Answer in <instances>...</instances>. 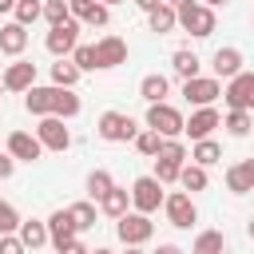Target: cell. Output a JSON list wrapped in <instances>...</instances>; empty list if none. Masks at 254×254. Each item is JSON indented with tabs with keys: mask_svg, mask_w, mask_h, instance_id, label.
<instances>
[{
	"mask_svg": "<svg viewBox=\"0 0 254 254\" xmlns=\"http://www.w3.org/2000/svg\"><path fill=\"white\" fill-rule=\"evenodd\" d=\"M222 103L230 111H254V71H238L222 87Z\"/></svg>",
	"mask_w": 254,
	"mask_h": 254,
	"instance_id": "obj_6",
	"label": "cell"
},
{
	"mask_svg": "<svg viewBox=\"0 0 254 254\" xmlns=\"http://www.w3.org/2000/svg\"><path fill=\"white\" fill-rule=\"evenodd\" d=\"M171 67H175V75H179V79H194V75H198V67H202V60H198L190 48H179V52L171 56Z\"/></svg>",
	"mask_w": 254,
	"mask_h": 254,
	"instance_id": "obj_25",
	"label": "cell"
},
{
	"mask_svg": "<svg viewBox=\"0 0 254 254\" xmlns=\"http://www.w3.org/2000/svg\"><path fill=\"white\" fill-rule=\"evenodd\" d=\"M226 190L230 194H250L254 190V159H242V163L226 167Z\"/></svg>",
	"mask_w": 254,
	"mask_h": 254,
	"instance_id": "obj_17",
	"label": "cell"
},
{
	"mask_svg": "<svg viewBox=\"0 0 254 254\" xmlns=\"http://www.w3.org/2000/svg\"><path fill=\"white\" fill-rule=\"evenodd\" d=\"M79 234H75V222H71V214H67V206H60V210H52L48 214V242L56 246V250H64L67 242H75Z\"/></svg>",
	"mask_w": 254,
	"mask_h": 254,
	"instance_id": "obj_13",
	"label": "cell"
},
{
	"mask_svg": "<svg viewBox=\"0 0 254 254\" xmlns=\"http://www.w3.org/2000/svg\"><path fill=\"white\" fill-rule=\"evenodd\" d=\"M64 123H67V119H56V115H44V119L36 123V139H40L44 151H67V147H71V131H67Z\"/></svg>",
	"mask_w": 254,
	"mask_h": 254,
	"instance_id": "obj_10",
	"label": "cell"
},
{
	"mask_svg": "<svg viewBox=\"0 0 254 254\" xmlns=\"http://www.w3.org/2000/svg\"><path fill=\"white\" fill-rule=\"evenodd\" d=\"M183 111L175 103H147V127L159 135V139H179L183 135Z\"/></svg>",
	"mask_w": 254,
	"mask_h": 254,
	"instance_id": "obj_1",
	"label": "cell"
},
{
	"mask_svg": "<svg viewBox=\"0 0 254 254\" xmlns=\"http://www.w3.org/2000/svg\"><path fill=\"white\" fill-rule=\"evenodd\" d=\"M151 254H183V250H179L175 242H163V246H159V250H151Z\"/></svg>",
	"mask_w": 254,
	"mask_h": 254,
	"instance_id": "obj_45",
	"label": "cell"
},
{
	"mask_svg": "<svg viewBox=\"0 0 254 254\" xmlns=\"http://www.w3.org/2000/svg\"><path fill=\"white\" fill-rule=\"evenodd\" d=\"M8 155L20 159V163H36V159L44 155V147H40L36 135H28V131H12V135H8Z\"/></svg>",
	"mask_w": 254,
	"mask_h": 254,
	"instance_id": "obj_15",
	"label": "cell"
},
{
	"mask_svg": "<svg viewBox=\"0 0 254 254\" xmlns=\"http://www.w3.org/2000/svg\"><path fill=\"white\" fill-rule=\"evenodd\" d=\"M71 20H79V24H87V28H107L111 8H103L99 0H91L87 8H75V12H71Z\"/></svg>",
	"mask_w": 254,
	"mask_h": 254,
	"instance_id": "obj_24",
	"label": "cell"
},
{
	"mask_svg": "<svg viewBox=\"0 0 254 254\" xmlns=\"http://www.w3.org/2000/svg\"><path fill=\"white\" fill-rule=\"evenodd\" d=\"M123 254H147V250H143V246H127Z\"/></svg>",
	"mask_w": 254,
	"mask_h": 254,
	"instance_id": "obj_49",
	"label": "cell"
},
{
	"mask_svg": "<svg viewBox=\"0 0 254 254\" xmlns=\"http://www.w3.org/2000/svg\"><path fill=\"white\" fill-rule=\"evenodd\" d=\"M12 171H16V159L12 155H0V179H12Z\"/></svg>",
	"mask_w": 254,
	"mask_h": 254,
	"instance_id": "obj_41",
	"label": "cell"
},
{
	"mask_svg": "<svg viewBox=\"0 0 254 254\" xmlns=\"http://www.w3.org/2000/svg\"><path fill=\"white\" fill-rule=\"evenodd\" d=\"M12 8H16V0H0V16H4V12H12Z\"/></svg>",
	"mask_w": 254,
	"mask_h": 254,
	"instance_id": "obj_47",
	"label": "cell"
},
{
	"mask_svg": "<svg viewBox=\"0 0 254 254\" xmlns=\"http://www.w3.org/2000/svg\"><path fill=\"white\" fill-rule=\"evenodd\" d=\"M214 24H218V16H214V8H206V4H190V8L179 12V28L190 32L194 40H206V36L214 32Z\"/></svg>",
	"mask_w": 254,
	"mask_h": 254,
	"instance_id": "obj_7",
	"label": "cell"
},
{
	"mask_svg": "<svg viewBox=\"0 0 254 254\" xmlns=\"http://www.w3.org/2000/svg\"><path fill=\"white\" fill-rule=\"evenodd\" d=\"M0 91H4V83H0Z\"/></svg>",
	"mask_w": 254,
	"mask_h": 254,
	"instance_id": "obj_53",
	"label": "cell"
},
{
	"mask_svg": "<svg viewBox=\"0 0 254 254\" xmlns=\"http://www.w3.org/2000/svg\"><path fill=\"white\" fill-rule=\"evenodd\" d=\"M16 238L24 242V250H40V246H48V222H40V218H24L20 230H16Z\"/></svg>",
	"mask_w": 254,
	"mask_h": 254,
	"instance_id": "obj_22",
	"label": "cell"
},
{
	"mask_svg": "<svg viewBox=\"0 0 254 254\" xmlns=\"http://www.w3.org/2000/svg\"><path fill=\"white\" fill-rule=\"evenodd\" d=\"M111 187H115V179H111V175H107L103 167H95V171L87 175V194H91L95 202H99V198H103V194H107Z\"/></svg>",
	"mask_w": 254,
	"mask_h": 254,
	"instance_id": "obj_33",
	"label": "cell"
},
{
	"mask_svg": "<svg viewBox=\"0 0 254 254\" xmlns=\"http://www.w3.org/2000/svg\"><path fill=\"white\" fill-rule=\"evenodd\" d=\"M12 16H16V24H24V28H32L40 16H44V0H16V8H12Z\"/></svg>",
	"mask_w": 254,
	"mask_h": 254,
	"instance_id": "obj_32",
	"label": "cell"
},
{
	"mask_svg": "<svg viewBox=\"0 0 254 254\" xmlns=\"http://www.w3.org/2000/svg\"><path fill=\"white\" fill-rule=\"evenodd\" d=\"M60 254H91V250H87V246H83V242H79V238H75V242H67V246H64V250H60Z\"/></svg>",
	"mask_w": 254,
	"mask_h": 254,
	"instance_id": "obj_43",
	"label": "cell"
},
{
	"mask_svg": "<svg viewBox=\"0 0 254 254\" xmlns=\"http://www.w3.org/2000/svg\"><path fill=\"white\" fill-rule=\"evenodd\" d=\"M0 254H28V250L16 234H0Z\"/></svg>",
	"mask_w": 254,
	"mask_h": 254,
	"instance_id": "obj_40",
	"label": "cell"
},
{
	"mask_svg": "<svg viewBox=\"0 0 254 254\" xmlns=\"http://www.w3.org/2000/svg\"><path fill=\"white\" fill-rule=\"evenodd\" d=\"M95 135L103 143H131L139 135V123L127 115V111H103L99 123H95Z\"/></svg>",
	"mask_w": 254,
	"mask_h": 254,
	"instance_id": "obj_2",
	"label": "cell"
},
{
	"mask_svg": "<svg viewBox=\"0 0 254 254\" xmlns=\"http://www.w3.org/2000/svg\"><path fill=\"white\" fill-rule=\"evenodd\" d=\"M163 214H167V222L179 226V230H190V226L198 222V206H194V198H190L187 190H171V194L163 198Z\"/></svg>",
	"mask_w": 254,
	"mask_h": 254,
	"instance_id": "obj_4",
	"label": "cell"
},
{
	"mask_svg": "<svg viewBox=\"0 0 254 254\" xmlns=\"http://www.w3.org/2000/svg\"><path fill=\"white\" fill-rule=\"evenodd\" d=\"M179 171L183 167H175V163H167V159H155V179L167 187V183H179Z\"/></svg>",
	"mask_w": 254,
	"mask_h": 254,
	"instance_id": "obj_39",
	"label": "cell"
},
{
	"mask_svg": "<svg viewBox=\"0 0 254 254\" xmlns=\"http://www.w3.org/2000/svg\"><path fill=\"white\" fill-rule=\"evenodd\" d=\"M187 159H190L194 167H202V171H206V167L222 163V147H218L214 139H198V143H194V147L187 151Z\"/></svg>",
	"mask_w": 254,
	"mask_h": 254,
	"instance_id": "obj_23",
	"label": "cell"
},
{
	"mask_svg": "<svg viewBox=\"0 0 254 254\" xmlns=\"http://www.w3.org/2000/svg\"><path fill=\"white\" fill-rule=\"evenodd\" d=\"M127 210H131V190L127 187H111L99 198V214H107V218H123Z\"/></svg>",
	"mask_w": 254,
	"mask_h": 254,
	"instance_id": "obj_20",
	"label": "cell"
},
{
	"mask_svg": "<svg viewBox=\"0 0 254 254\" xmlns=\"http://www.w3.org/2000/svg\"><path fill=\"white\" fill-rule=\"evenodd\" d=\"M246 234H250V238H254V218H250V222H246Z\"/></svg>",
	"mask_w": 254,
	"mask_h": 254,
	"instance_id": "obj_51",
	"label": "cell"
},
{
	"mask_svg": "<svg viewBox=\"0 0 254 254\" xmlns=\"http://www.w3.org/2000/svg\"><path fill=\"white\" fill-rule=\"evenodd\" d=\"M119 64H127V40H119V36H103V40H95V67H119Z\"/></svg>",
	"mask_w": 254,
	"mask_h": 254,
	"instance_id": "obj_14",
	"label": "cell"
},
{
	"mask_svg": "<svg viewBox=\"0 0 254 254\" xmlns=\"http://www.w3.org/2000/svg\"><path fill=\"white\" fill-rule=\"evenodd\" d=\"M91 254H111V250H107V246H95V250H91Z\"/></svg>",
	"mask_w": 254,
	"mask_h": 254,
	"instance_id": "obj_52",
	"label": "cell"
},
{
	"mask_svg": "<svg viewBox=\"0 0 254 254\" xmlns=\"http://www.w3.org/2000/svg\"><path fill=\"white\" fill-rule=\"evenodd\" d=\"M210 67H214V79H234L242 71V52L238 48H218L210 56Z\"/></svg>",
	"mask_w": 254,
	"mask_h": 254,
	"instance_id": "obj_18",
	"label": "cell"
},
{
	"mask_svg": "<svg viewBox=\"0 0 254 254\" xmlns=\"http://www.w3.org/2000/svg\"><path fill=\"white\" fill-rule=\"evenodd\" d=\"M131 143H135V151H139L143 159H155V155H159V143H163V139H159V135H155L151 127H143V131H139V135H135Z\"/></svg>",
	"mask_w": 254,
	"mask_h": 254,
	"instance_id": "obj_35",
	"label": "cell"
},
{
	"mask_svg": "<svg viewBox=\"0 0 254 254\" xmlns=\"http://www.w3.org/2000/svg\"><path fill=\"white\" fill-rule=\"evenodd\" d=\"M139 95H143L147 103H167V95H171V79L159 75V71H151V75L139 79Z\"/></svg>",
	"mask_w": 254,
	"mask_h": 254,
	"instance_id": "obj_21",
	"label": "cell"
},
{
	"mask_svg": "<svg viewBox=\"0 0 254 254\" xmlns=\"http://www.w3.org/2000/svg\"><path fill=\"white\" fill-rule=\"evenodd\" d=\"M79 71H95V44H75V52L67 56Z\"/></svg>",
	"mask_w": 254,
	"mask_h": 254,
	"instance_id": "obj_37",
	"label": "cell"
},
{
	"mask_svg": "<svg viewBox=\"0 0 254 254\" xmlns=\"http://www.w3.org/2000/svg\"><path fill=\"white\" fill-rule=\"evenodd\" d=\"M79 75H83V71H79L71 60H56V64H52V87H71V91H75Z\"/></svg>",
	"mask_w": 254,
	"mask_h": 254,
	"instance_id": "obj_28",
	"label": "cell"
},
{
	"mask_svg": "<svg viewBox=\"0 0 254 254\" xmlns=\"http://www.w3.org/2000/svg\"><path fill=\"white\" fill-rule=\"evenodd\" d=\"M52 103H56V87H52V83H48V87H28V91H24V107H28V115H36V119L52 115Z\"/></svg>",
	"mask_w": 254,
	"mask_h": 254,
	"instance_id": "obj_19",
	"label": "cell"
},
{
	"mask_svg": "<svg viewBox=\"0 0 254 254\" xmlns=\"http://www.w3.org/2000/svg\"><path fill=\"white\" fill-rule=\"evenodd\" d=\"M24 48H28V28H24V24H16V20L0 24V52H4V56H12V60H20V56H24Z\"/></svg>",
	"mask_w": 254,
	"mask_h": 254,
	"instance_id": "obj_16",
	"label": "cell"
},
{
	"mask_svg": "<svg viewBox=\"0 0 254 254\" xmlns=\"http://www.w3.org/2000/svg\"><path fill=\"white\" fill-rule=\"evenodd\" d=\"M75 44H79V20L56 24V28H48V36H44V48H48L56 60H67V56L75 52Z\"/></svg>",
	"mask_w": 254,
	"mask_h": 254,
	"instance_id": "obj_8",
	"label": "cell"
},
{
	"mask_svg": "<svg viewBox=\"0 0 254 254\" xmlns=\"http://www.w3.org/2000/svg\"><path fill=\"white\" fill-rule=\"evenodd\" d=\"M87 4H91V0H67V8H71V12H75V8H87Z\"/></svg>",
	"mask_w": 254,
	"mask_h": 254,
	"instance_id": "obj_46",
	"label": "cell"
},
{
	"mask_svg": "<svg viewBox=\"0 0 254 254\" xmlns=\"http://www.w3.org/2000/svg\"><path fill=\"white\" fill-rule=\"evenodd\" d=\"M190 254H226V234L222 230H198Z\"/></svg>",
	"mask_w": 254,
	"mask_h": 254,
	"instance_id": "obj_26",
	"label": "cell"
},
{
	"mask_svg": "<svg viewBox=\"0 0 254 254\" xmlns=\"http://www.w3.org/2000/svg\"><path fill=\"white\" fill-rule=\"evenodd\" d=\"M20 222H24V218H20V210H16L12 202H4V198H0V234H16V230H20Z\"/></svg>",
	"mask_w": 254,
	"mask_h": 254,
	"instance_id": "obj_38",
	"label": "cell"
},
{
	"mask_svg": "<svg viewBox=\"0 0 254 254\" xmlns=\"http://www.w3.org/2000/svg\"><path fill=\"white\" fill-rule=\"evenodd\" d=\"M214 127H222V115L214 107H194L190 119L183 123V135H190V143H198V139H210Z\"/></svg>",
	"mask_w": 254,
	"mask_h": 254,
	"instance_id": "obj_11",
	"label": "cell"
},
{
	"mask_svg": "<svg viewBox=\"0 0 254 254\" xmlns=\"http://www.w3.org/2000/svg\"><path fill=\"white\" fill-rule=\"evenodd\" d=\"M155 159H167V163L183 167V163H187V147H183L179 139H163V143H159V155H155Z\"/></svg>",
	"mask_w": 254,
	"mask_h": 254,
	"instance_id": "obj_36",
	"label": "cell"
},
{
	"mask_svg": "<svg viewBox=\"0 0 254 254\" xmlns=\"http://www.w3.org/2000/svg\"><path fill=\"white\" fill-rule=\"evenodd\" d=\"M222 127H226L234 139H246L250 127H254V115H250V111H226V115H222Z\"/></svg>",
	"mask_w": 254,
	"mask_h": 254,
	"instance_id": "obj_31",
	"label": "cell"
},
{
	"mask_svg": "<svg viewBox=\"0 0 254 254\" xmlns=\"http://www.w3.org/2000/svg\"><path fill=\"white\" fill-rule=\"evenodd\" d=\"M163 4H171L175 12H183V8H190V4H198V0H163Z\"/></svg>",
	"mask_w": 254,
	"mask_h": 254,
	"instance_id": "obj_44",
	"label": "cell"
},
{
	"mask_svg": "<svg viewBox=\"0 0 254 254\" xmlns=\"http://www.w3.org/2000/svg\"><path fill=\"white\" fill-rule=\"evenodd\" d=\"M131 4H135V8H139V12H147V16H151V12H155V8H159V4H163V0H131Z\"/></svg>",
	"mask_w": 254,
	"mask_h": 254,
	"instance_id": "obj_42",
	"label": "cell"
},
{
	"mask_svg": "<svg viewBox=\"0 0 254 254\" xmlns=\"http://www.w3.org/2000/svg\"><path fill=\"white\" fill-rule=\"evenodd\" d=\"M115 234H119L123 246H143V242H151L155 222H151V214H135V210H127L123 218H115Z\"/></svg>",
	"mask_w": 254,
	"mask_h": 254,
	"instance_id": "obj_5",
	"label": "cell"
},
{
	"mask_svg": "<svg viewBox=\"0 0 254 254\" xmlns=\"http://www.w3.org/2000/svg\"><path fill=\"white\" fill-rule=\"evenodd\" d=\"M147 20H151V32H155V36H167V32H175V28H179V12H175L171 4H159Z\"/></svg>",
	"mask_w": 254,
	"mask_h": 254,
	"instance_id": "obj_27",
	"label": "cell"
},
{
	"mask_svg": "<svg viewBox=\"0 0 254 254\" xmlns=\"http://www.w3.org/2000/svg\"><path fill=\"white\" fill-rule=\"evenodd\" d=\"M206 171L202 167H194V163H183V171H179V187L187 190V194H198V190H206Z\"/></svg>",
	"mask_w": 254,
	"mask_h": 254,
	"instance_id": "obj_29",
	"label": "cell"
},
{
	"mask_svg": "<svg viewBox=\"0 0 254 254\" xmlns=\"http://www.w3.org/2000/svg\"><path fill=\"white\" fill-rule=\"evenodd\" d=\"M44 20H48V28H56V24H67V20H71V8H67V0H44Z\"/></svg>",
	"mask_w": 254,
	"mask_h": 254,
	"instance_id": "obj_34",
	"label": "cell"
},
{
	"mask_svg": "<svg viewBox=\"0 0 254 254\" xmlns=\"http://www.w3.org/2000/svg\"><path fill=\"white\" fill-rule=\"evenodd\" d=\"M222 95V83L214 75H194V79H183V99L190 107H214V99Z\"/></svg>",
	"mask_w": 254,
	"mask_h": 254,
	"instance_id": "obj_9",
	"label": "cell"
},
{
	"mask_svg": "<svg viewBox=\"0 0 254 254\" xmlns=\"http://www.w3.org/2000/svg\"><path fill=\"white\" fill-rule=\"evenodd\" d=\"M67 214H71V222H75V234H83V230H95L99 206H91V202H71Z\"/></svg>",
	"mask_w": 254,
	"mask_h": 254,
	"instance_id": "obj_30",
	"label": "cell"
},
{
	"mask_svg": "<svg viewBox=\"0 0 254 254\" xmlns=\"http://www.w3.org/2000/svg\"><path fill=\"white\" fill-rule=\"evenodd\" d=\"M0 83H4V91H28V87H36V64H32V60L8 64V67L0 71Z\"/></svg>",
	"mask_w": 254,
	"mask_h": 254,
	"instance_id": "obj_12",
	"label": "cell"
},
{
	"mask_svg": "<svg viewBox=\"0 0 254 254\" xmlns=\"http://www.w3.org/2000/svg\"><path fill=\"white\" fill-rule=\"evenodd\" d=\"M99 4H103V8H115V4H123V0H99Z\"/></svg>",
	"mask_w": 254,
	"mask_h": 254,
	"instance_id": "obj_50",
	"label": "cell"
},
{
	"mask_svg": "<svg viewBox=\"0 0 254 254\" xmlns=\"http://www.w3.org/2000/svg\"><path fill=\"white\" fill-rule=\"evenodd\" d=\"M163 183L155 179V175H139L135 183H131V206H135V214H155L159 206H163Z\"/></svg>",
	"mask_w": 254,
	"mask_h": 254,
	"instance_id": "obj_3",
	"label": "cell"
},
{
	"mask_svg": "<svg viewBox=\"0 0 254 254\" xmlns=\"http://www.w3.org/2000/svg\"><path fill=\"white\" fill-rule=\"evenodd\" d=\"M198 4H206V8H222V4H230V0H198Z\"/></svg>",
	"mask_w": 254,
	"mask_h": 254,
	"instance_id": "obj_48",
	"label": "cell"
}]
</instances>
